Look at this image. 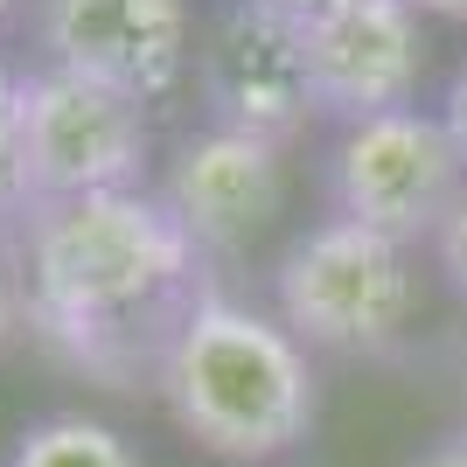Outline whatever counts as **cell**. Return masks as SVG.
<instances>
[{
	"instance_id": "obj_1",
	"label": "cell",
	"mask_w": 467,
	"mask_h": 467,
	"mask_svg": "<svg viewBox=\"0 0 467 467\" xmlns=\"http://www.w3.org/2000/svg\"><path fill=\"white\" fill-rule=\"evenodd\" d=\"M0 237L28 328L119 390L161 370L182 314L202 300V252L154 189L28 202Z\"/></svg>"
},
{
	"instance_id": "obj_2",
	"label": "cell",
	"mask_w": 467,
	"mask_h": 467,
	"mask_svg": "<svg viewBox=\"0 0 467 467\" xmlns=\"http://www.w3.org/2000/svg\"><path fill=\"white\" fill-rule=\"evenodd\" d=\"M154 398L182 440L223 467L286 461L314 440L321 419L314 356L279 328V314H258L216 286H202V300L182 314L154 370Z\"/></svg>"
},
{
	"instance_id": "obj_3",
	"label": "cell",
	"mask_w": 467,
	"mask_h": 467,
	"mask_svg": "<svg viewBox=\"0 0 467 467\" xmlns=\"http://www.w3.org/2000/svg\"><path fill=\"white\" fill-rule=\"evenodd\" d=\"M273 314L307 356H384L419 314L411 244L349 216H321L279 244Z\"/></svg>"
},
{
	"instance_id": "obj_4",
	"label": "cell",
	"mask_w": 467,
	"mask_h": 467,
	"mask_svg": "<svg viewBox=\"0 0 467 467\" xmlns=\"http://www.w3.org/2000/svg\"><path fill=\"white\" fill-rule=\"evenodd\" d=\"M15 168L21 210L105 189H147L154 105L112 91V84H91L78 70L36 63L28 78H15Z\"/></svg>"
},
{
	"instance_id": "obj_5",
	"label": "cell",
	"mask_w": 467,
	"mask_h": 467,
	"mask_svg": "<svg viewBox=\"0 0 467 467\" xmlns=\"http://www.w3.org/2000/svg\"><path fill=\"white\" fill-rule=\"evenodd\" d=\"M321 195H328V216H349L398 244H432L453 202L467 195V161L440 112L405 105V112L335 126L321 154Z\"/></svg>"
},
{
	"instance_id": "obj_6",
	"label": "cell",
	"mask_w": 467,
	"mask_h": 467,
	"mask_svg": "<svg viewBox=\"0 0 467 467\" xmlns=\"http://www.w3.org/2000/svg\"><path fill=\"white\" fill-rule=\"evenodd\" d=\"M195 98L210 126L258 133L286 147L314 119V70H307V21L273 0H216L195 21Z\"/></svg>"
},
{
	"instance_id": "obj_7",
	"label": "cell",
	"mask_w": 467,
	"mask_h": 467,
	"mask_svg": "<svg viewBox=\"0 0 467 467\" xmlns=\"http://www.w3.org/2000/svg\"><path fill=\"white\" fill-rule=\"evenodd\" d=\"M28 28L49 70H78L140 105L175 98L195 63L189 0H36Z\"/></svg>"
},
{
	"instance_id": "obj_8",
	"label": "cell",
	"mask_w": 467,
	"mask_h": 467,
	"mask_svg": "<svg viewBox=\"0 0 467 467\" xmlns=\"http://www.w3.org/2000/svg\"><path fill=\"white\" fill-rule=\"evenodd\" d=\"M154 195L202 258H237L286 210V147L231 126H195L161 154Z\"/></svg>"
},
{
	"instance_id": "obj_9",
	"label": "cell",
	"mask_w": 467,
	"mask_h": 467,
	"mask_svg": "<svg viewBox=\"0 0 467 467\" xmlns=\"http://www.w3.org/2000/svg\"><path fill=\"white\" fill-rule=\"evenodd\" d=\"M307 70H314V119H377L405 112L426 70L419 7L405 0H356L342 15L307 21Z\"/></svg>"
},
{
	"instance_id": "obj_10",
	"label": "cell",
	"mask_w": 467,
	"mask_h": 467,
	"mask_svg": "<svg viewBox=\"0 0 467 467\" xmlns=\"http://www.w3.org/2000/svg\"><path fill=\"white\" fill-rule=\"evenodd\" d=\"M0 467H140V453L126 447V432L84 411H49L7 440Z\"/></svg>"
},
{
	"instance_id": "obj_11",
	"label": "cell",
	"mask_w": 467,
	"mask_h": 467,
	"mask_svg": "<svg viewBox=\"0 0 467 467\" xmlns=\"http://www.w3.org/2000/svg\"><path fill=\"white\" fill-rule=\"evenodd\" d=\"M432 265L447 273V286L461 293V307H467V195L453 202V216L440 223V237H432Z\"/></svg>"
},
{
	"instance_id": "obj_12",
	"label": "cell",
	"mask_w": 467,
	"mask_h": 467,
	"mask_svg": "<svg viewBox=\"0 0 467 467\" xmlns=\"http://www.w3.org/2000/svg\"><path fill=\"white\" fill-rule=\"evenodd\" d=\"M440 126L453 133V147H461V161H467V57H461V70H453L447 98H440Z\"/></svg>"
},
{
	"instance_id": "obj_13",
	"label": "cell",
	"mask_w": 467,
	"mask_h": 467,
	"mask_svg": "<svg viewBox=\"0 0 467 467\" xmlns=\"http://www.w3.org/2000/svg\"><path fill=\"white\" fill-rule=\"evenodd\" d=\"M15 321H21V286H15V273H7V258H0V349H7Z\"/></svg>"
},
{
	"instance_id": "obj_14",
	"label": "cell",
	"mask_w": 467,
	"mask_h": 467,
	"mask_svg": "<svg viewBox=\"0 0 467 467\" xmlns=\"http://www.w3.org/2000/svg\"><path fill=\"white\" fill-rule=\"evenodd\" d=\"M405 467H467V432H453V440H440V447H426L419 461H405Z\"/></svg>"
},
{
	"instance_id": "obj_15",
	"label": "cell",
	"mask_w": 467,
	"mask_h": 467,
	"mask_svg": "<svg viewBox=\"0 0 467 467\" xmlns=\"http://www.w3.org/2000/svg\"><path fill=\"white\" fill-rule=\"evenodd\" d=\"M273 7H286L293 21H321V15H342V7H356V0H273Z\"/></svg>"
},
{
	"instance_id": "obj_16",
	"label": "cell",
	"mask_w": 467,
	"mask_h": 467,
	"mask_svg": "<svg viewBox=\"0 0 467 467\" xmlns=\"http://www.w3.org/2000/svg\"><path fill=\"white\" fill-rule=\"evenodd\" d=\"M405 7H419L432 21H467V0H405Z\"/></svg>"
},
{
	"instance_id": "obj_17",
	"label": "cell",
	"mask_w": 467,
	"mask_h": 467,
	"mask_svg": "<svg viewBox=\"0 0 467 467\" xmlns=\"http://www.w3.org/2000/svg\"><path fill=\"white\" fill-rule=\"evenodd\" d=\"M7 7H15V0H0V21H7Z\"/></svg>"
}]
</instances>
